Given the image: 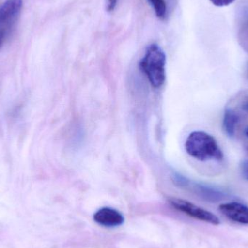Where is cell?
Masks as SVG:
<instances>
[{"mask_svg":"<svg viewBox=\"0 0 248 248\" xmlns=\"http://www.w3.org/2000/svg\"><path fill=\"white\" fill-rule=\"evenodd\" d=\"M185 148L189 155L201 161L224 158V154L216 139L204 131L191 133L186 139Z\"/></svg>","mask_w":248,"mask_h":248,"instance_id":"6da1fadb","label":"cell"},{"mask_svg":"<svg viewBox=\"0 0 248 248\" xmlns=\"http://www.w3.org/2000/svg\"><path fill=\"white\" fill-rule=\"evenodd\" d=\"M166 62L164 52L156 44H152L147 48L144 57L140 61V69L155 88H159L164 84Z\"/></svg>","mask_w":248,"mask_h":248,"instance_id":"7a4b0ae2","label":"cell"},{"mask_svg":"<svg viewBox=\"0 0 248 248\" xmlns=\"http://www.w3.org/2000/svg\"><path fill=\"white\" fill-rule=\"evenodd\" d=\"M170 203L178 211L200 221H205L214 225L220 224V220L217 216L201 207L179 198H171Z\"/></svg>","mask_w":248,"mask_h":248,"instance_id":"3957f363","label":"cell"},{"mask_svg":"<svg viewBox=\"0 0 248 248\" xmlns=\"http://www.w3.org/2000/svg\"><path fill=\"white\" fill-rule=\"evenodd\" d=\"M179 183L181 184L182 186L187 188L201 198L211 202L220 201L224 197V194L218 189L201 184L189 182L185 178L181 177Z\"/></svg>","mask_w":248,"mask_h":248,"instance_id":"277c9868","label":"cell"},{"mask_svg":"<svg viewBox=\"0 0 248 248\" xmlns=\"http://www.w3.org/2000/svg\"><path fill=\"white\" fill-rule=\"evenodd\" d=\"M94 220L99 225L108 228L119 227L124 223L123 215L116 210L108 207L98 210L94 214Z\"/></svg>","mask_w":248,"mask_h":248,"instance_id":"5b68a950","label":"cell"},{"mask_svg":"<svg viewBox=\"0 0 248 248\" xmlns=\"http://www.w3.org/2000/svg\"><path fill=\"white\" fill-rule=\"evenodd\" d=\"M22 7V0H7L0 6V30L7 27L16 20Z\"/></svg>","mask_w":248,"mask_h":248,"instance_id":"8992f818","label":"cell"},{"mask_svg":"<svg viewBox=\"0 0 248 248\" xmlns=\"http://www.w3.org/2000/svg\"><path fill=\"white\" fill-rule=\"evenodd\" d=\"M219 211L232 221L248 224V207L246 205L240 202H229L220 205Z\"/></svg>","mask_w":248,"mask_h":248,"instance_id":"52a82bcc","label":"cell"},{"mask_svg":"<svg viewBox=\"0 0 248 248\" xmlns=\"http://www.w3.org/2000/svg\"><path fill=\"white\" fill-rule=\"evenodd\" d=\"M238 121V116L234 110L230 108L226 109L223 119V128L229 137H233L235 134L236 125Z\"/></svg>","mask_w":248,"mask_h":248,"instance_id":"ba28073f","label":"cell"},{"mask_svg":"<svg viewBox=\"0 0 248 248\" xmlns=\"http://www.w3.org/2000/svg\"><path fill=\"white\" fill-rule=\"evenodd\" d=\"M154 9L156 16L160 20H164L167 14V6L164 0H148Z\"/></svg>","mask_w":248,"mask_h":248,"instance_id":"9c48e42d","label":"cell"},{"mask_svg":"<svg viewBox=\"0 0 248 248\" xmlns=\"http://www.w3.org/2000/svg\"><path fill=\"white\" fill-rule=\"evenodd\" d=\"M212 2L213 4H214L217 7H224V6L230 5L232 3L234 2L235 0H210Z\"/></svg>","mask_w":248,"mask_h":248,"instance_id":"30bf717a","label":"cell"},{"mask_svg":"<svg viewBox=\"0 0 248 248\" xmlns=\"http://www.w3.org/2000/svg\"><path fill=\"white\" fill-rule=\"evenodd\" d=\"M241 172L243 178L248 180V159L245 160L242 163Z\"/></svg>","mask_w":248,"mask_h":248,"instance_id":"8fae6325","label":"cell"},{"mask_svg":"<svg viewBox=\"0 0 248 248\" xmlns=\"http://www.w3.org/2000/svg\"><path fill=\"white\" fill-rule=\"evenodd\" d=\"M118 0H108L107 10L108 12H112L116 9L117 5Z\"/></svg>","mask_w":248,"mask_h":248,"instance_id":"7c38bea8","label":"cell"},{"mask_svg":"<svg viewBox=\"0 0 248 248\" xmlns=\"http://www.w3.org/2000/svg\"><path fill=\"white\" fill-rule=\"evenodd\" d=\"M242 108H243V110H244V111L248 113V99L243 103V105H242Z\"/></svg>","mask_w":248,"mask_h":248,"instance_id":"4fadbf2b","label":"cell"},{"mask_svg":"<svg viewBox=\"0 0 248 248\" xmlns=\"http://www.w3.org/2000/svg\"><path fill=\"white\" fill-rule=\"evenodd\" d=\"M4 36H5V31L0 30V45L2 43L4 40Z\"/></svg>","mask_w":248,"mask_h":248,"instance_id":"5bb4252c","label":"cell"},{"mask_svg":"<svg viewBox=\"0 0 248 248\" xmlns=\"http://www.w3.org/2000/svg\"><path fill=\"white\" fill-rule=\"evenodd\" d=\"M245 18H246V26L248 29V10L246 12V14H245Z\"/></svg>","mask_w":248,"mask_h":248,"instance_id":"9a60e30c","label":"cell"},{"mask_svg":"<svg viewBox=\"0 0 248 248\" xmlns=\"http://www.w3.org/2000/svg\"><path fill=\"white\" fill-rule=\"evenodd\" d=\"M245 133H246V137L248 138V126L247 127V128L246 129V131H245Z\"/></svg>","mask_w":248,"mask_h":248,"instance_id":"2e32d148","label":"cell"},{"mask_svg":"<svg viewBox=\"0 0 248 248\" xmlns=\"http://www.w3.org/2000/svg\"></svg>","mask_w":248,"mask_h":248,"instance_id":"e0dca14e","label":"cell"}]
</instances>
